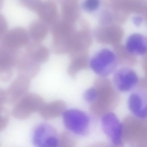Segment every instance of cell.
<instances>
[{
	"instance_id": "obj_1",
	"label": "cell",
	"mask_w": 147,
	"mask_h": 147,
	"mask_svg": "<svg viewBox=\"0 0 147 147\" xmlns=\"http://www.w3.org/2000/svg\"><path fill=\"white\" fill-rule=\"evenodd\" d=\"M93 86L96 92L95 100L90 105V110L93 114L103 116L112 112L118 106L121 100L119 92L107 77L96 78Z\"/></svg>"
},
{
	"instance_id": "obj_2",
	"label": "cell",
	"mask_w": 147,
	"mask_h": 147,
	"mask_svg": "<svg viewBox=\"0 0 147 147\" xmlns=\"http://www.w3.org/2000/svg\"><path fill=\"white\" fill-rule=\"evenodd\" d=\"M44 103L39 95L27 93L14 105L12 115L17 119H26L33 113L39 112Z\"/></svg>"
},
{
	"instance_id": "obj_3",
	"label": "cell",
	"mask_w": 147,
	"mask_h": 147,
	"mask_svg": "<svg viewBox=\"0 0 147 147\" xmlns=\"http://www.w3.org/2000/svg\"><path fill=\"white\" fill-rule=\"evenodd\" d=\"M117 60L115 55L108 49L102 50L91 60L90 65L99 76L107 77L114 72L117 67Z\"/></svg>"
},
{
	"instance_id": "obj_4",
	"label": "cell",
	"mask_w": 147,
	"mask_h": 147,
	"mask_svg": "<svg viewBox=\"0 0 147 147\" xmlns=\"http://www.w3.org/2000/svg\"><path fill=\"white\" fill-rule=\"evenodd\" d=\"M140 80L137 73L131 67L123 66L115 72L113 83L119 92L125 93L134 90Z\"/></svg>"
},
{
	"instance_id": "obj_5",
	"label": "cell",
	"mask_w": 147,
	"mask_h": 147,
	"mask_svg": "<svg viewBox=\"0 0 147 147\" xmlns=\"http://www.w3.org/2000/svg\"><path fill=\"white\" fill-rule=\"evenodd\" d=\"M32 142L35 147H58L59 140L55 129L47 123H42L35 128Z\"/></svg>"
},
{
	"instance_id": "obj_6",
	"label": "cell",
	"mask_w": 147,
	"mask_h": 147,
	"mask_svg": "<svg viewBox=\"0 0 147 147\" xmlns=\"http://www.w3.org/2000/svg\"><path fill=\"white\" fill-rule=\"evenodd\" d=\"M63 115V123L67 129L78 135L86 133L89 119L85 113L78 109H70L66 110Z\"/></svg>"
},
{
	"instance_id": "obj_7",
	"label": "cell",
	"mask_w": 147,
	"mask_h": 147,
	"mask_svg": "<svg viewBox=\"0 0 147 147\" xmlns=\"http://www.w3.org/2000/svg\"><path fill=\"white\" fill-rule=\"evenodd\" d=\"M17 49L2 45L0 47V79L7 82L11 79L18 56Z\"/></svg>"
},
{
	"instance_id": "obj_8",
	"label": "cell",
	"mask_w": 147,
	"mask_h": 147,
	"mask_svg": "<svg viewBox=\"0 0 147 147\" xmlns=\"http://www.w3.org/2000/svg\"><path fill=\"white\" fill-rule=\"evenodd\" d=\"M128 109L133 115L139 119L147 118V90L137 87L129 95Z\"/></svg>"
},
{
	"instance_id": "obj_9",
	"label": "cell",
	"mask_w": 147,
	"mask_h": 147,
	"mask_svg": "<svg viewBox=\"0 0 147 147\" xmlns=\"http://www.w3.org/2000/svg\"><path fill=\"white\" fill-rule=\"evenodd\" d=\"M29 34L24 28L21 27L13 28L6 31L0 36L1 44L17 49L26 46L29 43Z\"/></svg>"
},
{
	"instance_id": "obj_10",
	"label": "cell",
	"mask_w": 147,
	"mask_h": 147,
	"mask_svg": "<svg viewBox=\"0 0 147 147\" xmlns=\"http://www.w3.org/2000/svg\"><path fill=\"white\" fill-rule=\"evenodd\" d=\"M30 79L23 76H18L5 90L6 103L14 105L26 94L29 89Z\"/></svg>"
},
{
	"instance_id": "obj_11",
	"label": "cell",
	"mask_w": 147,
	"mask_h": 147,
	"mask_svg": "<svg viewBox=\"0 0 147 147\" xmlns=\"http://www.w3.org/2000/svg\"><path fill=\"white\" fill-rule=\"evenodd\" d=\"M103 130L112 142L116 145L121 142L122 125L117 116L111 112L104 115L102 119Z\"/></svg>"
},
{
	"instance_id": "obj_12",
	"label": "cell",
	"mask_w": 147,
	"mask_h": 147,
	"mask_svg": "<svg viewBox=\"0 0 147 147\" xmlns=\"http://www.w3.org/2000/svg\"><path fill=\"white\" fill-rule=\"evenodd\" d=\"M18 55L15 68L18 75L30 80L33 78L39 71L40 64L34 61L26 52Z\"/></svg>"
},
{
	"instance_id": "obj_13",
	"label": "cell",
	"mask_w": 147,
	"mask_h": 147,
	"mask_svg": "<svg viewBox=\"0 0 147 147\" xmlns=\"http://www.w3.org/2000/svg\"><path fill=\"white\" fill-rule=\"evenodd\" d=\"M125 46L127 52L131 55H144L147 53V38L140 33H132L127 37Z\"/></svg>"
},
{
	"instance_id": "obj_14",
	"label": "cell",
	"mask_w": 147,
	"mask_h": 147,
	"mask_svg": "<svg viewBox=\"0 0 147 147\" xmlns=\"http://www.w3.org/2000/svg\"><path fill=\"white\" fill-rule=\"evenodd\" d=\"M36 12L40 20L47 25L51 26L58 20L57 6L53 1H42Z\"/></svg>"
},
{
	"instance_id": "obj_15",
	"label": "cell",
	"mask_w": 147,
	"mask_h": 147,
	"mask_svg": "<svg viewBox=\"0 0 147 147\" xmlns=\"http://www.w3.org/2000/svg\"><path fill=\"white\" fill-rule=\"evenodd\" d=\"M67 106L63 100H58L45 103L39 111L43 119L49 120L63 115L66 110Z\"/></svg>"
},
{
	"instance_id": "obj_16",
	"label": "cell",
	"mask_w": 147,
	"mask_h": 147,
	"mask_svg": "<svg viewBox=\"0 0 147 147\" xmlns=\"http://www.w3.org/2000/svg\"><path fill=\"white\" fill-rule=\"evenodd\" d=\"M26 52L35 62L40 64L46 61L49 57V51L45 46L40 42L33 41L26 46Z\"/></svg>"
},
{
	"instance_id": "obj_17",
	"label": "cell",
	"mask_w": 147,
	"mask_h": 147,
	"mask_svg": "<svg viewBox=\"0 0 147 147\" xmlns=\"http://www.w3.org/2000/svg\"><path fill=\"white\" fill-rule=\"evenodd\" d=\"M47 25L41 20H35L30 23L29 34L33 41L40 42L47 35L48 28Z\"/></svg>"
},
{
	"instance_id": "obj_18",
	"label": "cell",
	"mask_w": 147,
	"mask_h": 147,
	"mask_svg": "<svg viewBox=\"0 0 147 147\" xmlns=\"http://www.w3.org/2000/svg\"><path fill=\"white\" fill-rule=\"evenodd\" d=\"M96 95V90L93 86L86 91L84 93V98L86 101L90 104L94 101Z\"/></svg>"
},
{
	"instance_id": "obj_19",
	"label": "cell",
	"mask_w": 147,
	"mask_h": 147,
	"mask_svg": "<svg viewBox=\"0 0 147 147\" xmlns=\"http://www.w3.org/2000/svg\"><path fill=\"white\" fill-rule=\"evenodd\" d=\"M42 1L40 0H23L22 3L28 8L36 11Z\"/></svg>"
},
{
	"instance_id": "obj_20",
	"label": "cell",
	"mask_w": 147,
	"mask_h": 147,
	"mask_svg": "<svg viewBox=\"0 0 147 147\" xmlns=\"http://www.w3.org/2000/svg\"><path fill=\"white\" fill-rule=\"evenodd\" d=\"M0 128L1 129H3L7 124L9 121V118L7 110L5 107L0 110Z\"/></svg>"
},
{
	"instance_id": "obj_21",
	"label": "cell",
	"mask_w": 147,
	"mask_h": 147,
	"mask_svg": "<svg viewBox=\"0 0 147 147\" xmlns=\"http://www.w3.org/2000/svg\"><path fill=\"white\" fill-rule=\"evenodd\" d=\"M99 5V2L96 0H89L86 1L84 7L87 9L93 11L97 8Z\"/></svg>"
},
{
	"instance_id": "obj_22",
	"label": "cell",
	"mask_w": 147,
	"mask_h": 147,
	"mask_svg": "<svg viewBox=\"0 0 147 147\" xmlns=\"http://www.w3.org/2000/svg\"><path fill=\"white\" fill-rule=\"evenodd\" d=\"M7 24L4 17L1 15L0 16V36L3 34L7 31Z\"/></svg>"
},
{
	"instance_id": "obj_23",
	"label": "cell",
	"mask_w": 147,
	"mask_h": 147,
	"mask_svg": "<svg viewBox=\"0 0 147 147\" xmlns=\"http://www.w3.org/2000/svg\"><path fill=\"white\" fill-rule=\"evenodd\" d=\"M132 21L135 25L139 26L142 23L143 19L140 16H136L133 17Z\"/></svg>"
}]
</instances>
